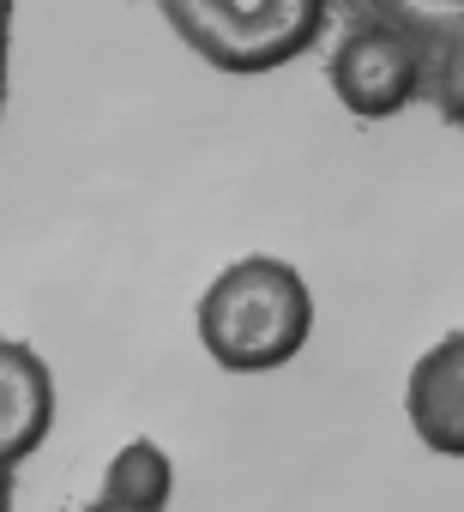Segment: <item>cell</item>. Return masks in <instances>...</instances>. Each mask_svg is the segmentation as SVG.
<instances>
[{"label": "cell", "instance_id": "obj_2", "mask_svg": "<svg viewBox=\"0 0 464 512\" xmlns=\"http://www.w3.org/2000/svg\"><path fill=\"white\" fill-rule=\"evenodd\" d=\"M422 85V49L392 25H362L332 49V91L350 115L386 121Z\"/></svg>", "mask_w": 464, "mask_h": 512}, {"label": "cell", "instance_id": "obj_5", "mask_svg": "<svg viewBox=\"0 0 464 512\" xmlns=\"http://www.w3.org/2000/svg\"><path fill=\"white\" fill-rule=\"evenodd\" d=\"M85 512H139V506H115V500H91Z\"/></svg>", "mask_w": 464, "mask_h": 512}, {"label": "cell", "instance_id": "obj_4", "mask_svg": "<svg viewBox=\"0 0 464 512\" xmlns=\"http://www.w3.org/2000/svg\"><path fill=\"white\" fill-rule=\"evenodd\" d=\"M175 494V464L157 440H127L109 464H103V494L115 506H139V512H163Z\"/></svg>", "mask_w": 464, "mask_h": 512}, {"label": "cell", "instance_id": "obj_1", "mask_svg": "<svg viewBox=\"0 0 464 512\" xmlns=\"http://www.w3.org/2000/svg\"><path fill=\"white\" fill-rule=\"evenodd\" d=\"M199 344L229 374H272L314 332V290L284 260H236L199 296Z\"/></svg>", "mask_w": 464, "mask_h": 512}, {"label": "cell", "instance_id": "obj_3", "mask_svg": "<svg viewBox=\"0 0 464 512\" xmlns=\"http://www.w3.org/2000/svg\"><path fill=\"white\" fill-rule=\"evenodd\" d=\"M410 422L434 452H458L464 440V368H458V338H446L434 356L416 362L410 374Z\"/></svg>", "mask_w": 464, "mask_h": 512}]
</instances>
